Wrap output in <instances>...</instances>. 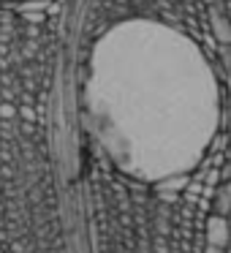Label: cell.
<instances>
[{"instance_id": "6da1fadb", "label": "cell", "mask_w": 231, "mask_h": 253, "mask_svg": "<svg viewBox=\"0 0 231 253\" xmlns=\"http://www.w3.org/2000/svg\"><path fill=\"white\" fill-rule=\"evenodd\" d=\"M226 74L229 66L185 30L150 17L117 19L84 41V123L125 174H191L223 128Z\"/></svg>"}, {"instance_id": "7a4b0ae2", "label": "cell", "mask_w": 231, "mask_h": 253, "mask_svg": "<svg viewBox=\"0 0 231 253\" xmlns=\"http://www.w3.org/2000/svg\"><path fill=\"white\" fill-rule=\"evenodd\" d=\"M125 17H150L174 25L191 33L220 63L229 66L226 49H231V36L223 22L218 0H87L82 17L84 41L104 30L106 25Z\"/></svg>"}, {"instance_id": "3957f363", "label": "cell", "mask_w": 231, "mask_h": 253, "mask_svg": "<svg viewBox=\"0 0 231 253\" xmlns=\"http://www.w3.org/2000/svg\"><path fill=\"white\" fill-rule=\"evenodd\" d=\"M201 237H204V245L229 248V242H231V223H229V218H226V215L212 212L201 223Z\"/></svg>"}, {"instance_id": "277c9868", "label": "cell", "mask_w": 231, "mask_h": 253, "mask_svg": "<svg viewBox=\"0 0 231 253\" xmlns=\"http://www.w3.org/2000/svg\"><path fill=\"white\" fill-rule=\"evenodd\" d=\"M218 6H220L223 22H226V28H229V36H231V0H218Z\"/></svg>"}, {"instance_id": "5b68a950", "label": "cell", "mask_w": 231, "mask_h": 253, "mask_svg": "<svg viewBox=\"0 0 231 253\" xmlns=\"http://www.w3.org/2000/svg\"><path fill=\"white\" fill-rule=\"evenodd\" d=\"M3 6H28V3H49V0H0Z\"/></svg>"}, {"instance_id": "8992f818", "label": "cell", "mask_w": 231, "mask_h": 253, "mask_svg": "<svg viewBox=\"0 0 231 253\" xmlns=\"http://www.w3.org/2000/svg\"><path fill=\"white\" fill-rule=\"evenodd\" d=\"M201 253H226V248H215V245H204Z\"/></svg>"}]
</instances>
